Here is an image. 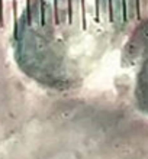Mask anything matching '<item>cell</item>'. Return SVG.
Listing matches in <instances>:
<instances>
[{"instance_id": "1", "label": "cell", "mask_w": 148, "mask_h": 159, "mask_svg": "<svg viewBox=\"0 0 148 159\" xmlns=\"http://www.w3.org/2000/svg\"><path fill=\"white\" fill-rule=\"evenodd\" d=\"M140 0H29L13 36L22 70L44 87H79L121 46Z\"/></svg>"}, {"instance_id": "2", "label": "cell", "mask_w": 148, "mask_h": 159, "mask_svg": "<svg viewBox=\"0 0 148 159\" xmlns=\"http://www.w3.org/2000/svg\"><path fill=\"white\" fill-rule=\"evenodd\" d=\"M135 81V100L142 111L148 114V52L144 57L136 72Z\"/></svg>"}]
</instances>
